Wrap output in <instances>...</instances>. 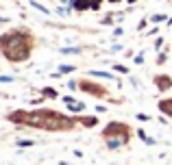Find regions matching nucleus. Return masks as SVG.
<instances>
[{
    "label": "nucleus",
    "instance_id": "nucleus-1",
    "mask_svg": "<svg viewBox=\"0 0 172 165\" xmlns=\"http://www.w3.org/2000/svg\"><path fill=\"white\" fill-rule=\"evenodd\" d=\"M7 120L20 126H37L44 130H72L78 126L76 117H66L57 111H11L7 113Z\"/></svg>",
    "mask_w": 172,
    "mask_h": 165
},
{
    "label": "nucleus",
    "instance_id": "nucleus-4",
    "mask_svg": "<svg viewBox=\"0 0 172 165\" xmlns=\"http://www.w3.org/2000/svg\"><path fill=\"white\" fill-rule=\"evenodd\" d=\"M155 85L159 87V91H166V89L172 87V78L166 76V74H159V76H155Z\"/></svg>",
    "mask_w": 172,
    "mask_h": 165
},
{
    "label": "nucleus",
    "instance_id": "nucleus-12",
    "mask_svg": "<svg viewBox=\"0 0 172 165\" xmlns=\"http://www.w3.org/2000/svg\"><path fill=\"white\" fill-rule=\"evenodd\" d=\"M115 72H122V74H126V68H122V65H115Z\"/></svg>",
    "mask_w": 172,
    "mask_h": 165
},
{
    "label": "nucleus",
    "instance_id": "nucleus-3",
    "mask_svg": "<svg viewBox=\"0 0 172 165\" xmlns=\"http://www.w3.org/2000/svg\"><path fill=\"white\" fill-rule=\"evenodd\" d=\"M78 89L83 91V94H87V96H94V98H107V96H109L107 87L100 85V82H87V80H81V82H78Z\"/></svg>",
    "mask_w": 172,
    "mask_h": 165
},
{
    "label": "nucleus",
    "instance_id": "nucleus-7",
    "mask_svg": "<svg viewBox=\"0 0 172 165\" xmlns=\"http://www.w3.org/2000/svg\"><path fill=\"white\" fill-rule=\"evenodd\" d=\"M92 76H98V78H113L111 74H107V72H92Z\"/></svg>",
    "mask_w": 172,
    "mask_h": 165
},
{
    "label": "nucleus",
    "instance_id": "nucleus-11",
    "mask_svg": "<svg viewBox=\"0 0 172 165\" xmlns=\"http://www.w3.org/2000/svg\"><path fill=\"white\" fill-rule=\"evenodd\" d=\"M13 76H0V82H11Z\"/></svg>",
    "mask_w": 172,
    "mask_h": 165
},
{
    "label": "nucleus",
    "instance_id": "nucleus-6",
    "mask_svg": "<svg viewBox=\"0 0 172 165\" xmlns=\"http://www.w3.org/2000/svg\"><path fill=\"white\" fill-rule=\"evenodd\" d=\"M159 109H161V111H164L166 115H170V117H172V100H161Z\"/></svg>",
    "mask_w": 172,
    "mask_h": 165
},
{
    "label": "nucleus",
    "instance_id": "nucleus-13",
    "mask_svg": "<svg viewBox=\"0 0 172 165\" xmlns=\"http://www.w3.org/2000/svg\"><path fill=\"white\" fill-rule=\"evenodd\" d=\"M63 2H66V0H63Z\"/></svg>",
    "mask_w": 172,
    "mask_h": 165
},
{
    "label": "nucleus",
    "instance_id": "nucleus-2",
    "mask_svg": "<svg viewBox=\"0 0 172 165\" xmlns=\"http://www.w3.org/2000/svg\"><path fill=\"white\" fill-rule=\"evenodd\" d=\"M35 39L26 28H11L0 35V54L11 61V63H22L31 57Z\"/></svg>",
    "mask_w": 172,
    "mask_h": 165
},
{
    "label": "nucleus",
    "instance_id": "nucleus-9",
    "mask_svg": "<svg viewBox=\"0 0 172 165\" xmlns=\"http://www.w3.org/2000/svg\"><path fill=\"white\" fill-rule=\"evenodd\" d=\"M72 70H74L72 65H61V74H68V72H72Z\"/></svg>",
    "mask_w": 172,
    "mask_h": 165
},
{
    "label": "nucleus",
    "instance_id": "nucleus-8",
    "mask_svg": "<svg viewBox=\"0 0 172 165\" xmlns=\"http://www.w3.org/2000/svg\"><path fill=\"white\" fill-rule=\"evenodd\" d=\"M44 96H48V98H57V91H55V89H44Z\"/></svg>",
    "mask_w": 172,
    "mask_h": 165
},
{
    "label": "nucleus",
    "instance_id": "nucleus-10",
    "mask_svg": "<svg viewBox=\"0 0 172 165\" xmlns=\"http://www.w3.org/2000/svg\"><path fill=\"white\" fill-rule=\"evenodd\" d=\"M150 20H152V22H164V20H166V15H152Z\"/></svg>",
    "mask_w": 172,
    "mask_h": 165
},
{
    "label": "nucleus",
    "instance_id": "nucleus-5",
    "mask_svg": "<svg viewBox=\"0 0 172 165\" xmlns=\"http://www.w3.org/2000/svg\"><path fill=\"white\" fill-rule=\"evenodd\" d=\"M63 102H66V106L70 109V111H76V113L85 109V104H83V102H78L76 98H70V96H68V98H63Z\"/></svg>",
    "mask_w": 172,
    "mask_h": 165
}]
</instances>
